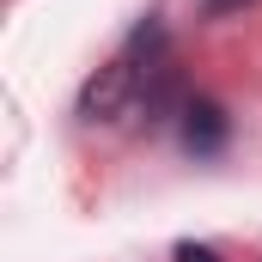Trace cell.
<instances>
[{"label":"cell","mask_w":262,"mask_h":262,"mask_svg":"<svg viewBox=\"0 0 262 262\" xmlns=\"http://www.w3.org/2000/svg\"><path fill=\"white\" fill-rule=\"evenodd\" d=\"M177 128H183V152L213 159V152L226 146V134H232V116H226L213 98H189V104H183V116H177Z\"/></svg>","instance_id":"cell-3"},{"label":"cell","mask_w":262,"mask_h":262,"mask_svg":"<svg viewBox=\"0 0 262 262\" xmlns=\"http://www.w3.org/2000/svg\"><path fill=\"white\" fill-rule=\"evenodd\" d=\"M238 6H250V0H201L207 18H226V12H238Z\"/></svg>","instance_id":"cell-5"},{"label":"cell","mask_w":262,"mask_h":262,"mask_svg":"<svg viewBox=\"0 0 262 262\" xmlns=\"http://www.w3.org/2000/svg\"><path fill=\"white\" fill-rule=\"evenodd\" d=\"M177 262H220V250H213V244H189V238H183V244H177Z\"/></svg>","instance_id":"cell-4"},{"label":"cell","mask_w":262,"mask_h":262,"mask_svg":"<svg viewBox=\"0 0 262 262\" xmlns=\"http://www.w3.org/2000/svg\"><path fill=\"white\" fill-rule=\"evenodd\" d=\"M183 104H189V92H183V67L177 61H159L146 73V85H140V122L146 128H159V122H171V116H183Z\"/></svg>","instance_id":"cell-2"},{"label":"cell","mask_w":262,"mask_h":262,"mask_svg":"<svg viewBox=\"0 0 262 262\" xmlns=\"http://www.w3.org/2000/svg\"><path fill=\"white\" fill-rule=\"evenodd\" d=\"M159 61H165V25L146 18V25H134L128 43L85 79V92H79V122H116V116H128L134 104H140L146 73Z\"/></svg>","instance_id":"cell-1"}]
</instances>
